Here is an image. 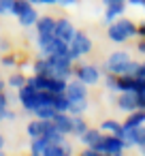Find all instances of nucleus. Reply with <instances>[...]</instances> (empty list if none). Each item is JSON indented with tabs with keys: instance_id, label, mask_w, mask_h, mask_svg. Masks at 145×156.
Returning a JSON list of instances; mask_svg holds the SVG:
<instances>
[{
	"instance_id": "nucleus-1",
	"label": "nucleus",
	"mask_w": 145,
	"mask_h": 156,
	"mask_svg": "<svg viewBox=\"0 0 145 156\" xmlns=\"http://www.w3.org/2000/svg\"><path fill=\"white\" fill-rule=\"evenodd\" d=\"M107 37H109V41H113V43H126L128 39L136 37V26H134L130 20L117 17L113 24H109Z\"/></svg>"
},
{
	"instance_id": "nucleus-2",
	"label": "nucleus",
	"mask_w": 145,
	"mask_h": 156,
	"mask_svg": "<svg viewBox=\"0 0 145 156\" xmlns=\"http://www.w3.org/2000/svg\"><path fill=\"white\" fill-rule=\"evenodd\" d=\"M92 150L96 154H111V156H119L124 150H126V143L122 137L117 135H109V133H102V137L92 145Z\"/></svg>"
},
{
	"instance_id": "nucleus-3",
	"label": "nucleus",
	"mask_w": 145,
	"mask_h": 156,
	"mask_svg": "<svg viewBox=\"0 0 145 156\" xmlns=\"http://www.w3.org/2000/svg\"><path fill=\"white\" fill-rule=\"evenodd\" d=\"M13 15L17 17V22L22 26H34L39 20V11L34 9V5L30 0H15L13 2Z\"/></svg>"
},
{
	"instance_id": "nucleus-4",
	"label": "nucleus",
	"mask_w": 145,
	"mask_h": 156,
	"mask_svg": "<svg viewBox=\"0 0 145 156\" xmlns=\"http://www.w3.org/2000/svg\"><path fill=\"white\" fill-rule=\"evenodd\" d=\"M92 51V41H90V37L85 34V32H75V37H73V41L68 43V58L73 60V62H77L79 58H83V56H88Z\"/></svg>"
},
{
	"instance_id": "nucleus-5",
	"label": "nucleus",
	"mask_w": 145,
	"mask_h": 156,
	"mask_svg": "<svg viewBox=\"0 0 145 156\" xmlns=\"http://www.w3.org/2000/svg\"><path fill=\"white\" fill-rule=\"evenodd\" d=\"M17 101L22 103V107L28 111V113H34L39 107H41V90L32 88L30 83L22 86L17 90Z\"/></svg>"
},
{
	"instance_id": "nucleus-6",
	"label": "nucleus",
	"mask_w": 145,
	"mask_h": 156,
	"mask_svg": "<svg viewBox=\"0 0 145 156\" xmlns=\"http://www.w3.org/2000/svg\"><path fill=\"white\" fill-rule=\"evenodd\" d=\"M75 77L79 81H83L85 86H94L100 81V69L94 66V64H79L75 69Z\"/></svg>"
},
{
	"instance_id": "nucleus-7",
	"label": "nucleus",
	"mask_w": 145,
	"mask_h": 156,
	"mask_svg": "<svg viewBox=\"0 0 145 156\" xmlns=\"http://www.w3.org/2000/svg\"><path fill=\"white\" fill-rule=\"evenodd\" d=\"M54 128V122L51 120H43V118H34L30 124H28V135L30 139H36V137H45L49 130Z\"/></svg>"
},
{
	"instance_id": "nucleus-8",
	"label": "nucleus",
	"mask_w": 145,
	"mask_h": 156,
	"mask_svg": "<svg viewBox=\"0 0 145 156\" xmlns=\"http://www.w3.org/2000/svg\"><path fill=\"white\" fill-rule=\"evenodd\" d=\"M128 60H130L128 51H113V54L107 58V62H105L102 69H105V73H113V75H117L119 66H124Z\"/></svg>"
},
{
	"instance_id": "nucleus-9",
	"label": "nucleus",
	"mask_w": 145,
	"mask_h": 156,
	"mask_svg": "<svg viewBox=\"0 0 145 156\" xmlns=\"http://www.w3.org/2000/svg\"><path fill=\"white\" fill-rule=\"evenodd\" d=\"M115 105H117V109H119V111H126V113H130V111L139 109L136 92H119V96H117Z\"/></svg>"
},
{
	"instance_id": "nucleus-10",
	"label": "nucleus",
	"mask_w": 145,
	"mask_h": 156,
	"mask_svg": "<svg viewBox=\"0 0 145 156\" xmlns=\"http://www.w3.org/2000/svg\"><path fill=\"white\" fill-rule=\"evenodd\" d=\"M51 122H54V126H56L60 133L73 135V115H71L68 111H58V113L51 118Z\"/></svg>"
},
{
	"instance_id": "nucleus-11",
	"label": "nucleus",
	"mask_w": 145,
	"mask_h": 156,
	"mask_svg": "<svg viewBox=\"0 0 145 156\" xmlns=\"http://www.w3.org/2000/svg\"><path fill=\"white\" fill-rule=\"evenodd\" d=\"M75 26L71 24V20H66V17H62V20H58V24H56V37L58 39H62L64 43H71L73 41V37H75Z\"/></svg>"
},
{
	"instance_id": "nucleus-12",
	"label": "nucleus",
	"mask_w": 145,
	"mask_h": 156,
	"mask_svg": "<svg viewBox=\"0 0 145 156\" xmlns=\"http://www.w3.org/2000/svg\"><path fill=\"white\" fill-rule=\"evenodd\" d=\"M71 101H77V98H88V86L83 81H79L77 77L73 81L66 83V92H64Z\"/></svg>"
},
{
	"instance_id": "nucleus-13",
	"label": "nucleus",
	"mask_w": 145,
	"mask_h": 156,
	"mask_svg": "<svg viewBox=\"0 0 145 156\" xmlns=\"http://www.w3.org/2000/svg\"><path fill=\"white\" fill-rule=\"evenodd\" d=\"M124 11H126V0H117V2H111V5H107V9H105V24L109 26V24H113L117 17H122L124 15Z\"/></svg>"
},
{
	"instance_id": "nucleus-14",
	"label": "nucleus",
	"mask_w": 145,
	"mask_h": 156,
	"mask_svg": "<svg viewBox=\"0 0 145 156\" xmlns=\"http://www.w3.org/2000/svg\"><path fill=\"white\" fill-rule=\"evenodd\" d=\"M56 24H58V20H54L51 15H43L36 20L34 26H36L39 34H56Z\"/></svg>"
},
{
	"instance_id": "nucleus-15",
	"label": "nucleus",
	"mask_w": 145,
	"mask_h": 156,
	"mask_svg": "<svg viewBox=\"0 0 145 156\" xmlns=\"http://www.w3.org/2000/svg\"><path fill=\"white\" fill-rule=\"evenodd\" d=\"M136 81L139 79L134 75H117V92H134Z\"/></svg>"
},
{
	"instance_id": "nucleus-16",
	"label": "nucleus",
	"mask_w": 145,
	"mask_h": 156,
	"mask_svg": "<svg viewBox=\"0 0 145 156\" xmlns=\"http://www.w3.org/2000/svg\"><path fill=\"white\" fill-rule=\"evenodd\" d=\"M100 137H102V130H100V128H88V130L79 137V141H81L85 147H92Z\"/></svg>"
},
{
	"instance_id": "nucleus-17",
	"label": "nucleus",
	"mask_w": 145,
	"mask_h": 156,
	"mask_svg": "<svg viewBox=\"0 0 145 156\" xmlns=\"http://www.w3.org/2000/svg\"><path fill=\"white\" fill-rule=\"evenodd\" d=\"M141 124H145V109L139 107V109H134V111L128 113L124 126H141Z\"/></svg>"
},
{
	"instance_id": "nucleus-18",
	"label": "nucleus",
	"mask_w": 145,
	"mask_h": 156,
	"mask_svg": "<svg viewBox=\"0 0 145 156\" xmlns=\"http://www.w3.org/2000/svg\"><path fill=\"white\" fill-rule=\"evenodd\" d=\"M47 145H49V141H47L45 137H36V139H32V143H30V152H32L34 156H45Z\"/></svg>"
},
{
	"instance_id": "nucleus-19",
	"label": "nucleus",
	"mask_w": 145,
	"mask_h": 156,
	"mask_svg": "<svg viewBox=\"0 0 145 156\" xmlns=\"http://www.w3.org/2000/svg\"><path fill=\"white\" fill-rule=\"evenodd\" d=\"M85 111H88V98L71 101V107H68V113H71V115H83Z\"/></svg>"
},
{
	"instance_id": "nucleus-20",
	"label": "nucleus",
	"mask_w": 145,
	"mask_h": 156,
	"mask_svg": "<svg viewBox=\"0 0 145 156\" xmlns=\"http://www.w3.org/2000/svg\"><path fill=\"white\" fill-rule=\"evenodd\" d=\"M90 126H88V122L83 120V115H73V135L79 139L85 130H88Z\"/></svg>"
},
{
	"instance_id": "nucleus-21",
	"label": "nucleus",
	"mask_w": 145,
	"mask_h": 156,
	"mask_svg": "<svg viewBox=\"0 0 145 156\" xmlns=\"http://www.w3.org/2000/svg\"><path fill=\"white\" fill-rule=\"evenodd\" d=\"M100 130L102 133H109V135H119L122 133V124L117 120H105L100 124Z\"/></svg>"
},
{
	"instance_id": "nucleus-22",
	"label": "nucleus",
	"mask_w": 145,
	"mask_h": 156,
	"mask_svg": "<svg viewBox=\"0 0 145 156\" xmlns=\"http://www.w3.org/2000/svg\"><path fill=\"white\" fill-rule=\"evenodd\" d=\"M54 107L58 109V111H68V107H71V98L62 92V94H54Z\"/></svg>"
},
{
	"instance_id": "nucleus-23",
	"label": "nucleus",
	"mask_w": 145,
	"mask_h": 156,
	"mask_svg": "<svg viewBox=\"0 0 145 156\" xmlns=\"http://www.w3.org/2000/svg\"><path fill=\"white\" fill-rule=\"evenodd\" d=\"M58 113V109L56 107H51V105H43V107H39L36 111H34V118H43V120H51L54 115Z\"/></svg>"
},
{
	"instance_id": "nucleus-24",
	"label": "nucleus",
	"mask_w": 145,
	"mask_h": 156,
	"mask_svg": "<svg viewBox=\"0 0 145 156\" xmlns=\"http://www.w3.org/2000/svg\"><path fill=\"white\" fill-rule=\"evenodd\" d=\"M26 81H28V77H24L22 73H13V75L9 77V88H13V90H19L22 86H26Z\"/></svg>"
},
{
	"instance_id": "nucleus-25",
	"label": "nucleus",
	"mask_w": 145,
	"mask_h": 156,
	"mask_svg": "<svg viewBox=\"0 0 145 156\" xmlns=\"http://www.w3.org/2000/svg\"><path fill=\"white\" fill-rule=\"evenodd\" d=\"M105 86L109 92H117V75L113 73H105Z\"/></svg>"
},
{
	"instance_id": "nucleus-26",
	"label": "nucleus",
	"mask_w": 145,
	"mask_h": 156,
	"mask_svg": "<svg viewBox=\"0 0 145 156\" xmlns=\"http://www.w3.org/2000/svg\"><path fill=\"white\" fill-rule=\"evenodd\" d=\"M13 2L15 0H0V15H13Z\"/></svg>"
},
{
	"instance_id": "nucleus-27",
	"label": "nucleus",
	"mask_w": 145,
	"mask_h": 156,
	"mask_svg": "<svg viewBox=\"0 0 145 156\" xmlns=\"http://www.w3.org/2000/svg\"><path fill=\"white\" fill-rule=\"evenodd\" d=\"M9 105H11L9 103V94L7 92H0V120L5 118V111L9 109Z\"/></svg>"
},
{
	"instance_id": "nucleus-28",
	"label": "nucleus",
	"mask_w": 145,
	"mask_h": 156,
	"mask_svg": "<svg viewBox=\"0 0 145 156\" xmlns=\"http://www.w3.org/2000/svg\"><path fill=\"white\" fill-rule=\"evenodd\" d=\"M0 62H2V66H13L17 60H15V56H11V54H5L2 58H0Z\"/></svg>"
},
{
	"instance_id": "nucleus-29",
	"label": "nucleus",
	"mask_w": 145,
	"mask_h": 156,
	"mask_svg": "<svg viewBox=\"0 0 145 156\" xmlns=\"http://www.w3.org/2000/svg\"><path fill=\"white\" fill-rule=\"evenodd\" d=\"M136 77L145 81V62H141V66H139V71H136Z\"/></svg>"
},
{
	"instance_id": "nucleus-30",
	"label": "nucleus",
	"mask_w": 145,
	"mask_h": 156,
	"mask_svg": "<svg viewBox=\"0 0 145 156\" xmlns=\"http://www.w3.org/2000/svg\"><path fill=\"white\" fill-rule=\"evenodd\" d=\"M32 5H56L58 0H30Z\"/></svg>"
},
{
	"instance_id": "nucleus-31",
	"label": "nucleus",
	"mask_w": 145,
	"mask_h": 156,
	"mask_svg": "<svg viewBox=\"0 0 145 156\" xmlns=\"http://www.w3.org/2000/svg\"><path fill=\"white\" fill-rule=\"evenodd\" d=\"M9 51V43L5 39H0V54H7Z\"/></svg>"
},
{
	"instance_id": "nucleus-32",
	"label": "nucleus",
	"mask_w": 145,
	"mask_h": 156,
	"mask_svg": "<svg viewBox=\"0 0 145 156\" xmlns=\"http://www.w3.org/2000/svg\"><path fill=\"white\" fill-rule=\"evenodd\" d=\"M136 51H139V54H143V56H145V39H141V41H139V43H136Z\"/></svg>"
},
{
	"instance_id": "nucleus-33",
	"label": "nucleus",
	"mask_w": 145,
	"mask_h": 156,
	"mask_svg": "<svg viewBox=\"0 0 145 156\" xmlns=\"http://www.w3.org/2000/svg\"><path fill=\"white\" fill-rule=\"evenodd\" d=\"M136 34H139L141 39H145V22H143L141 26H136Z\"/></svg>"
},
{
	"instance_id": "nucleus-34",
	"label": "nucleus",
	"mask_w": 145,
	"mask_h": 156,
	"mask_svg": "<svg viewBox=\"0 0 145 156\" xmlns=\"http://www.w3.org/2000/svg\"><path fill=\"white\" fill-rule=\"evenodd\" d=\"M126 2H128V5H132V7H139V5L143 7V2H145V0H126Z\"/></svg>"
},
{
	"instance_id": "nucleus-35",
	"label": "nucleus",
	"mask_w": 145,
	"mask_h": 156,
	"mask_svg": "<svg viewBox=\"0 0 145 156\" xmlns=\"http://www.w3.org/2000/svg\"><path fill=\"white\" fill-rule=\"evenodd\" d=\"M2 120H15V113L7 109V111H5V118H2Z\"/></svg>"
},
{
	"instance_id": "nucleus-36",
	"label": "nucleus",
	"mask_w": 145,
	"mask_h": 156,
	"mask_svg": "<svg viewBox=\"0 0 145 156\" xmlns=\"http://www.w3.org/2000/svg\"><path fill=\"white\" fill-rule=\"evenodd\" d=\"M77 0H58V5H75Z\"/></svg>"
},
{
	"instance_id": "nucleus-37",
	"label": "nucleus",
	"mask_w": 145,
	"mask_h": 156,
	"mask_svg": "<svg viewBox=\"0 0 145 156\" xmlns=\"http://www.w3.org/2000/svg\"><path fill=\"white\" fill-rule=\"evenodd\" d=\"M2 145H5V137L0 135V150H2Z\"/></svg>"
},
{
	"instance_id": "nucleus-38",
	"label": "nucleus",
	"mask_w": 145,
	"mask_h": 156,
	"mask_svg": "<svg viewBox=\"0 0 145 156\" xmlns=\"http://www.w3.org/2000/svg\"><path fill=\"white\" fill-rule=\"evenodd\" d=\"M102 2H105V7H107V5H111V2H117V0H102Z\"/></svg>"
},
{
	"instance_id": "nucleus-39",
	"label": "nucleus",
	"mask_w": 145,
	"mask_h": 156,
	"mask_svg": "<svg viewBox=\"0 0 145 156\" xmlns=\"http://www.w3.org/2000/svg\"><path fill=\"white\" fill-rule=\"evenodd\" d=\"M0 92H5V83H2V79H0Z\"/></svg>"
},
{
	"instance_id": "nucleus-40",
	"label": "nucleus",
	"mask_w": 145,
	"mask_h": 156,
	"mask_svg": "<svg viewBox=\"0 0 145 156\" xmlns=\"http://www.w3.org/2000/svg\"><path fill=\"white\" fill-rule=\"evenodd\" d=\"M143 154H145V147H143Z\"/></svg>"
},
{
	"instance_id": "nucleus-41",
	"label": "nucleus",
	"mask_w": 145,
	"mask_h": 156,
	"mask_svg": "<svg viewBox=\"0 0 145 156\" xmlns=\"http://www.w3.org/2000/svg\"><path fill=\"white\" fill-rule=\"evenodd\" d=\"M143 9H145V2H143Z\"/></svg>"
}]
</instances>
